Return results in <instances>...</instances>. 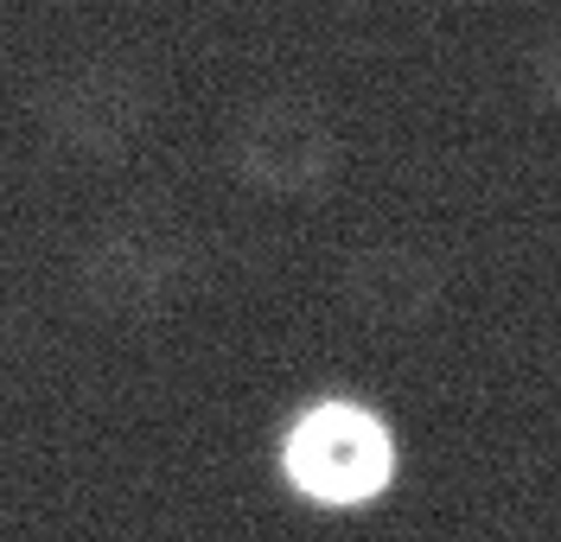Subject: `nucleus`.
<instances>
[{
    "mask_svg": "<svg viewBox=\"0 0 561 542\" xmlns=\"http://www.w3.org/2000/svg\"><path fill=\"white\" fill-rule=\"evenodd\" d=\"M339 160H345V141L332 128V115L313 103V96H262V103L243 108L237 135H230V166L249 192L262 198H280V205H307L325 185L339 180Z\"/></svg>",
    "mask_w": 561,
    "mask_h": 542,
    "instance_id": "nucleus-4",
    "label": "nucleus"
},
{
    "mask_svg": "<svg viewBox=\"0 0 561 542\" xmlns=\"http://www.w3.org/2000/svg\"><path fill=\"white\" fill-rule=\"evenodd\" d=\"M536 96L561 108V33L549 38L542 51H536Z\"/></svg>",
    "mask_w": 561,
    "mask_h": 542,
    "instance_id": "nucleus-6",
    "label": "nucleus"
},
{
    "mask_svg": "<svg viewBox=\"0 0 561 542\" xmlns=\"http://www.w3.org/2000/svg\"><path fill=\"white\" fill-rule=\"evenodd\" d=\"M153 122V83L128 58H77L38 90V135L70 160H128Z\"/></svg>",
    "mask_w": 561,
    "mask_h": 542,
    "instance_id": "nucleus-3",
    "label": "nucleus"
},
{
    "mask_svg": "<svg viewBox=\"0 0 561 542\" xmlns=\"http://www.w3.org/2000/svg\"><path fill=\"white\" fill-rule=\"evenodd\" d=\"M198 237L167 211H122L83 243L77 293L108 320H153L198 281Z\"/></svg>",
    "mask_w": 561,
    "mask_h": 542,
    "instance_id": "nucleus-2",
    "label": "nucleus"
},
{
    "mask_svg": "<svg viewBox=\"0 0 561 542\" xmlns=\"http://www.w3.org/2000/svg\"><path fill=\"white\" fill-rule=\"evenodd\" d=\"M345 307L377 332H409L427 325L447 300V262L421 243H364L351 250L345 275H339Z\"/></svg>",
    "mask_w": 561,
    "mask_h": 542,
    "instance_id": "nucleus-5",
    "label": "nucleus"
},
{
    "mask_svg": "<svg viewBox=\"0 0 561 542\" xmlns=\"http://www.w3.org/2000/svg\"><path fill=\"white\" fill-rule=\"evenodd\" d=\"M396 434L370 402L325 396L280 428V478L313 510H364L396 485Z\"/></svg>",
    "mask_w": 561,
    "mask_h": 542,
    "instance_id": "nucleus-1",
    "label": "nucleus"
}]
</instances>
